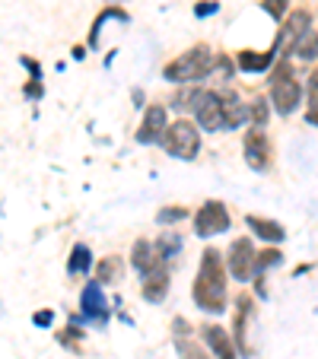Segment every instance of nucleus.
I'll list each match as a JSON object with an SVG mask.
<instances>
[{"label": "nucleus", "instance_id": "obj_1", "mask_svg": "<svg viewBox=\"0 0 318 359\" xmlns=\"http://www.w3.org/2000/svg\"><path fill=\"white\" fill-rule=\"evenodd\" d=\"M194 302L201 305L204 312H223L226 309V271L217 248L204 251L197 283H194Z\"/></svg>", "mask_w": 318, "mask_h": 359}, {"label": "nucleus", "instance_id": "obj_2", "mask_svg": "<svg viewBox=\"0 0 318 359\" xmlns=\"http://www.w3.org/2000/svg\"><path fill=\"white\" fill-rule=\"evenodd\" d=\"M210 67H213V55H210V48L197 45V48H191V51H185L178 61H172L169 67H166L163 76L169 83H191V80L207 76Z\"/></svg>", "mask_w": 318, "mask_h": 359}, {"label": "nucleus", "instance_id": "obj_3", "mask_svg": "<svg viewBox=\"0 0 318 359\" xmlns=\"http://www.w3.org/2000/svg\"><path fill=\"white\" fill-rule=\"evenodd\" d=\"M163 143H166V153L175 159H194L197 149H201V134L191 121H175L166 128L163 134Z\"/></svg>", "mask_w": 318, "mask_h": 359}, {"label": "nucleus", "instance_id": "obj_4", "mask_svg": "<svg viewBox=\"0 0 318 359\" xmlns=\"http://www.w3.org/2000/svg\"><path fill=\"white\" fill-rule=\"evenodd\" d=\"M271 93H274V109H277L280 115H290V111H296V105L303 102V86L296 83L290 64H280V67H277Z\"/></svg>", "mask_w": 318, "mask_h": 359}, {"label": "nucleus", "instance_id": "obj_5", "mask_svg": "<svg viewBox=\"0 0 318 359\" xmlns=\"http://www.w3.org/2000/svg\"><path fill=\"white\" fill-rule=\"evenodd\" d=\"M194 115L204 130H223V99L217 93H194L191 95Z\"/></svg>", "mask_w": 318, "mask_h": 359}, {"label": "nucleus", "instance_id": "obj_6", "mask_svg": "<svg viewBox=\"0 0 318 359\" xmlns=\"http://www.w3.org/2000/svg\"><path fill=\"white\" fill-rule=\"evenodd\" d=\"M194 223H197V236H217V232L230 229V213H226V207L220 201H207L197 210Z\"/></svg>", "mask_w": 318, "mask_h": 359}, {"label": "nucleus", "instance_id": "obj_7", "mask_svg": "<svg viewBox=\"0 0 318 359\" xmlns=\"http://www.w3.org/2000/svg\"><path fill=\"white\" fill-rule=\"evenodd\" d=\"M255 271V248L249 238H236L230 248V273L236 280H249Z\"/></svg>", "mask_w": 318, "mask_h": 359}, {"label": "nucleus", "instance_id": "obj_8", "mask_svg": "<svg viewBox=\"0 0 318 359\" xmlns=\"http://www.w3.org/2000/svg\"><path fill=\"white\" fill-rule=\"evenodd\" d=\"M267 153H271V147H267L264 130L261 128H251L249 134H245V163H249L255 172H261L264 165H267Z\"/></svg>", "mask_w": 318, "mask_h": 359}, {"label": "nucleus", "instance_id": "obj_9", "mask_svg": "<svg viewBox=\"0 0 318 359\" xmlns=\"http://www.w3.org/2000/svg\"><path fill=\"white\" fill-rule=\"evenodd\" d=\"M163 134H166V109L153 105V109H147V118H143L140 130H137V143H156L163 140Z\"/></svg>", "mask_w": 318, "mask_h": 359}, {"label": "nucleus", "instance_id": "obj_10", "mask_svg": "<svg viewBox=\"0 0 318 359\" xmlns=\"http://www.w3.org/2000/svg\"><path fill=\"white\" fill-rule=\"evenodd\" d=\"M309 22H312V16H309V10H296V13L286 20V26H284V35L277 39V51L284 55L286 48H293V41L299 39V35L309 29Z\"/></svg>", "mask_w": 318, "mask_h": 359}, {"label": "nucleus", "instance_id": "obj_11", "mask_svg": "<svg viewBox=\"0 0 318 359\" xmlns=\"http://www.w3.org/2000/svg\"><path fill=\"white\" fill-rule=\"evenodd\" d=\"M131 264L137 267V271H140V277L143 273H153V271H159V267H163V258H159V255H156V248L150 242H137L134 245V255H131Z\"/></svg>", "mask_w": 318, "mask_h": 359}, {"label": "nucleus", "instance_id": "obj_12", "mask_svg": "<svg viewBox=\"0 0 318 359\" xmlns=\"http://www.w3.org/2000/svg\"><path fill=\"white\" fill-rule=\"evenodd\" d=\"M80 305H83V312H86L93 321H102V325H105V296H102L99 283H89L86 290H83Z\"/></svg>", "mask_w": 318, "mask_h": 359}, {"label": "nucleus", "instance_id": "obj_13", "mask_svg": "<svg viewBox=\"0 0 318 359\" xmlns=\"http://www.w3.org/2000/svg\"><path fill=\"white\" fill-rule=\"evenodd\" d=\"M204 340H207V346H210L213 353H217L220 359H236V350H232V340H230V334H226L223 327H217V325L204 327Z\"/></svg>", "mask_w": 318, "mask_h": 359}, {"label": "nucleus", "instance_id": "obj_14", "mask_svg": "<svg viewBox=\"0 0 318 359\" xmlns=\"http://www.w3.org/2000/svg\"><path fill=\"white\" fill-rule=\"evenodd\" d=\"M166 292H169V273H166V267H159L153 273H143V296L150 302H163Z\"/></svg>", "mask_w": 318, "mask_h": 359}, {"label": "nucleus", "instance_id": "obj_15", "mask_svg": "<svg viewBox=\"0 0 318 359\" xmlns=\"http://www.w3.org/2000/svg\"><path fill=\"white\" fill-rule=\"evenodd\" d=\"M249 226L255 229V236L267 238V242H284V226L274 223V219H261V217H249Z\"/></svg>", "mask_w": 318, "mask_h": 359}, {"label": "nucleus", "instance_id": "obj_16", "mask_svg": "<svg viewBox=\"0 0 318 359\" xmlns=\"http://www.w3.org/2000/svg\"><path fill=\"white\" fill-rule=\"evenodd\" d=\"M293 51H296L299 61H315L318 57V35L312 29H305L296 41H293Z\"/></svg>", "mask_w": 318, "mask_h": 359}, {"label": "nucleus", "instance_id": "obj_17", "mask_svg": "<svg viewBox=\"0 0 318 359\" xmlns=\"http://www.w3.org/2000/svg\"><path fill=\"white\" fill-rule=\"evenodd\" d=\"M249 312H251V299L242 296L239 299V315H236V340H239V350L242 353H251L249 340H245V321H249Z\"/></svg>", "mask_w": 318, "mask_h": 359}, {"label": "nucleus", "instance_id": "obj_18", "mask_svg": "<svg viewBox=\"0 0 318 359\" xmlns=\"http://www.w3.org/2000/svg\"><path fill=\"white\" fill-rule=\"evenodd\" d=\"M153 248H156V255H159L163 261H169V258H175V255H178V248H182V238H178L175 232H166V236L159 238Z\"/></svg>", "mask_w": 318, "mask_h": 359}, {"label": "nucleus", "instance_id": "obj_19", "mask_svg": "<svg viewBox=\"0 0 318 359\" xmlns=\"http://www.w3.org/2000/svg\"><path fill=\"white\" fill-rule=\"evenodd\" d=\"M67 271L70 273H86L89 271V248H86V245H77V248L70 251Z\"/></svg>", "mask_w": 318, "mask_h": 359}, {"label": "nucleus", "instance_id": "obj_20", "mask_svg": "<svg viewBox=\"0 0 318 359\" xmlns=\"http://www.w3.org/2000/svg\"><path fill=\"white\" fill-rule=\"evenodd\" d=\"M274 55H251V51H242L239 55V67L242 70H264L267 64H271Z\"/></svg>", "mask_w": 318, "mask_h": 359}, {"label": "nucleus", "instance_id": "obj_21", "mask_svg": "<svg viewBox=\"0 0 318 359\" xmlns=\"http://www.w3.org/2000/svg\"><path fill=\"white\" fill-rule=\"evenodd\" d=\"M309 118L312 124H318V67H315V74L309 76Z\"/></svg>", "mask_w": 318, "mask_h": 359}, {"label": "nucleus", "instance_id": "obj_22", "mask_svg": "<svg viewBox=\"0 0 318 359\" xmlns=\"http://www.w3.org/2000/svg\"><path fill=\"white\" fill-rule=\"evenodd\" d=\"M271 264H280V251L267 248V251H261V255H255V277H261Z\"/></svg>", "mask_w": 318, "mask_h": 359}, {"label": "nucleus", "instance_id": "obj_23", "mask_svg": "<svg viewBox=\"0 0 318 359\" xmlns=\"http://www.w3.org/2000/svg\"><path fill=\"white\" fill-rule=\"evenodd\" d=\"M249 115H251V121H255V128H264V124H267V105H264V99H255Z\"/></svg>", "mask_w": 318, "mask_h": 359}, {"label": "nucleus", "instance_id": "obj_24", "mask_svg": "<svg viewBox=\"0 0 318 359\" xmlns=\"http://www.w3.org/2000/svg\"><path fill=\"white\" fill-rule=\"evenodd\" d=\"M185 217H188V210H185V207H169V210L159 213V223L169 226V223H178V219H185Z\"/></svg>", "mask_w": 318, "mask_h": 359}, {"label": "nucleus", "instance_id": "obj_25", "mask_svg": "<svg viewBox=\"0 0 318 359\" xmlns=\"http://www.w3.org/2000/svg\"><path fill=\"white\" fill-rule=\"evenodd\" d=\"M178 353H182V359H207L201 346H197V344H188V340H182V344H178Z\"/></svg>", "mask_w": 318, "mask_h": 359}, {"label": "nucleus", "instance_id": "obj_26", "mask_svg": "<svg viewBox=\"0 0 318 359\" xmlns=\"http://www.w3.org/2000/svg\"><path fill=\"white\" fill-rule=\"evenodd\" d=\"M261 7H264V13H271L274 20H280L286 13V0H264Z\"/></svg>", "mask_w": 318, "mask_h": 359}, {"label": "nucleus", "instance_id": "obj_27", "mask_svg": "<svg viewBox=\"0 0 318 359\" xmlns=\"http://www.w3.org/2000/svg\"><path fill=\"white\" fill-rule=\"evenodd\" d=\"M115 271H118V261L112 258V261H102L99 264V280L105 283V280H115Z\"/></svg>", "mask_w": 318, "mask_h": 359}, {"label": "nucleus", "instance_id": "obj_28", "mask_svg": "<svg viewBox=\"0 0 318 359\" xmlns=\"http://www.w3.org/2000/svg\"><path fill=\"white\" fill-rule=\"evenodd\" d=\"M35 325H39V327H48V325H51V321H55V315H51V312H35Z\"/></svg>", "mask_w": 318, "mask_h": 359}, {"label": "nucleus", "instance_id": "obj_29", "mask_svg": "<svg viewBox=\"0 0 318 359\" xmlns=\"http://www.w3.org/2000/svg\"><path fill=\"white\" fill-rule=\"evenodd\" d=\"M194 13L197 16H213V13H217V4H197Z\"/></svg>", "mask_w": 318, "mask_h": 359}, {"label": "nucleus", "instance_id": "obj_30", "mask_svg": "<svg viewBox=\"0 0 318 359\" xmlns=\"http://www.w3.org/2000/svg\"><path fill=\"white\" fill-rule=\"evenodd\" d=\"M175 334H182V337H188V321H182V318H178V321H175Z\"/></svg>", "mask_w": 318, "mask_h": 359}]
</instances>
